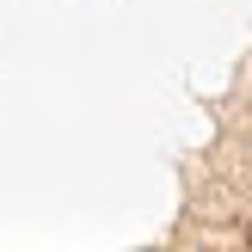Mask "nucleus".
Returning a JSON list of instances; mask_svg holds the SVG:
<instances>
[{"label":"nucleus","mask_w":252,"mask_h":252,"mask_svg":"<svg viewBox=\"0 0 252 252\" xmlns=\"http://www.w3.org/2000/svg\"><path fill=\"white\" fill-rule=\"evenodd\" d=\"M246 246H252V221H246Z\"/></svg>","instance_id":"f257e3e1"}]
</instances>
